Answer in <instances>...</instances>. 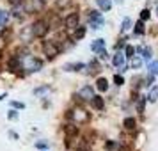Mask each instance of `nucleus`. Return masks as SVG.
Listing matches in <instances>:
<instances>
[{
    "instance_id": "a878e982",
    "label": "nucleus",
    "mask_w": 158,
    "mask_h": 151,
    "mask_svg": "<svg viewBox=\"0 0 158 151\" xmlns=\"http://www.w3.org/2000/svg\"><path fill=\"white\" fill-rule=\"evenodd\" d=\"M130 25H131V22H130V18H126V20L123 22V30H128Z\"/></svg>"
},
{
    "instance_id": "0eeeda50",
    "label": "nucleus",
    "mask_w": 158,
    "mask_h": 151,
    "mask_svg": "<svg viewBox=\"0 0 158 151\" xmlns=\"http://www.w3.org/2000/svg\"><path fill=\"white\" fill-rule=\"evenodd\" d=\"M91 48H93V52H101L105 48V41H103V39H96V41L91 44Z\"/></svg>"
},
{
    "instance_id": "2eb2a0df",
    "label": "nucleus",
    "mask_w": 158,
    "mask_h": 151,
    "mask_svg": "<svg viewBox=\"0 0 158 151\" xmlns=\"http://www.w3.org/2000/svg\"><path fill=\"white\" fill-rule=\"evenodd\" d=\"M84 36H85V27H78V29L75 30V34H73L75 39H82Z\"/></svg>"
},
{
    "instance_id": "20e7f679",
    "label": "nucleus",
    "mask_w": 158,
    "mask_h": 151,
    "mask_svg": "<svg viewBox=\"0 0 158 151\" xmlns=\"http://www.w3.org/2000/svg\"><path fill=\"white\" fill-rule=\"evenodd\" d=\"M43 50H44V53H46L50 59H53L55 55H57V52H59L57 43H53V41H46V43L43 44Z\"/></svg>"
},
{
    "instance_id": "4be33fe9",
    "label": "nucleus",
    "mask_w": 158,
    "mask_h": 151,
    "mask_svg": "<svg viewBox=\"0 0 158 151\" xmlns=\"http://www.w3.org/2000/svg\"><path fill=\"white\" fill-rule=\"evenodd\" d=\"M156 100H158V89H155V91L149 94V101H156Z\"/></svg>"
},
{
    "instance_id": "c85d7f7f",
    "label": "nucleus",
    "mask_w": 158,
    "mask_h": 151,
    "mask_svg": "<svg viewBox=\"0 0 158 151\" xmlns=\"http://www.w3.org/2000/svg\"><path fill=\"white\" fill-rule=\"evenodd\" d=\"M9 4H11V6H20L22 0H9Z\"/></svg>"
},
{
    "instance_id": "9b49d317",
    "label": "nucleus",
    "mask_w": 158,
    "mask_h": 151,
    "mask_svg": "<svg viewBox=\"0 0 158 151\" xmlns=\"http://www.w3.org/2000/svg\"><path fill=\"white\" fill-rule=\"evenodd\" d=\"M82 68H84L82 62H77V64H66L64 66L66 71H78V69H82Z\"/></svg>"
},
{
    "instance_id": "f8f14e48",
    "label": "nucleus",
    "mask_w": 158,
    "mask_h": 151,
    "mask_svg": "<svg viewBox=\"0 0 158 151\" xmlns=\"http://www.w3.org/2000/svg\"><path fill=\"white\" fill-rule=\"evenodd\" d=\"M96 87H98L101 93H103V91H107V89H108V82H107L105 78H98V82H96Z\"/></svg>"
},
{
    "instance_id": "5701e85b",
    "label": "nucleus",
    "mask_w": 158,
    "mask_h": 151,
    "mask_svg": "<svg viewBox=\"0 0 158 151\" xmlns=\"http://www.w3.org/2000/svg\"><path fill=\"white\" fill-rule=\"evenodd\" d=\"M140 20H149V11L148 9H144L142 13H140Z\"/></svg>"
},
{
    "instance_id": "c756f323",
    "label": "nucleus",
    "mask_w": 158,
    "mask_h": 151,
    "mask_svg": "<svg viewBox=\"0 0 158 151\" xmlns=\"http://www.w3.org/2000/svg\"><path fill=\"white\" fill-rule=\"evenodd\" d=\"M16 117H18V115H16V112H11V114H9V119H16Z\"/></svg>"
},
{
    "instance_id": "7ed1b4c3",
    "label": "nucleus",
    "mask_w": 158,
    "mask_h": 151,
    "mask_svg": "<svg viewBox=\"0 0 158 151\" xmlns=\"http://www.w3.org/2000/svg\"><path fill=\"white\" fill-rule=\"evenodd\" d=\"M89 20H91V27L93 29H100L101 25H103V16L100 13H96V11L89 13Z\"/></svg>"
},
{
    "instance_id": "a211bd4d",
    "label": "nucleus",
    "mask_w": 158,
    "mask_h": 151,
    "mask_svg": "<svg viewBox=\"0 0 158 151\" xmlns=\"http://www.w3.org/2000/svg\"><path fill=\"white\" fill-rule=\"evenodd\" d=\"M140 64H142V61H140L139 57H135V55H133V57H131V68H139Z\"/></svg>"
},
{
    "instance_id": "f03ea898",
    "label": "nucleus",
    "mask_w": 158,
    "mask_h": 151,
    "mask_svg": "<svg viewBox=\"0 0 158 151\" xmlns=\"http://www.w3.org/2000/svg\"><path fill=\"white\" fill-rule=\"evenodd\" d=\"M48 29H50L48 22H43V20H39V22L34 23V27H32V34H34L36 37H43V36H46Z\"/></svg>"
},
{
    "instance_id": "aec40b11",
    "label": "nucleus",
    "mask_w": 158,
    "mask_h": 151,
    "mask_svg": "<svg viewBox=\"0 0 158 151\" xmlns=\"http://www.w3.org/2000/svg\"><path fill=\"white\" fill-rule=\"evenodd\" d=\"M139 50L142 52L144 59H148V61H149V59H151V50H149V48H139Z\"/></svg>"
},
{
    "instance_id": "bb28decb",
    "label": "nucleus",
    "mask_w": 158,
    "mask_h": 151,
    "mask_svg": "<svg viewBox=\"0 0 158 151\" xmlns=\"http://www.w3.org/2000/svg\"><path fill=\"white\" fill-rule=\"evenodd\" d=\"M4 23H6V13L0 11V25H4Z\"/></svg>"
},
{
    "instance_id": "b1692460",
    "label": "nucleus",
    "mask_w": 158,
    "mask_h": 151,
    "mask_svg": "<svg viewBox=\"0 0 158 151\" xmlns=\"http://www.w3.org/2000/svg\"><path fill=\"white\" fill-rule=\"evenodd\" d=\"M114 82L117 84V86H123V84H124V80H123V77H119V75H115V77H114Z\"/></svg>"
},
{
    "instance_id": "dca6fc26",
    "label": "nucleus",
    "mask_w": 158,
    "mask_h": 151,
    "mask_svg": "<svg viewBox=\"0 0 158 151\" xmlns=\"http://www.w3.org/2000/svg\"><path fill=\"white\" fill-rule=\"evenodd\" d=\"M135 34H144V20H139L135 23Z\"/></svg>"
},
{
    "instance_id": "1a4fd4ad",
    "label": "nucleus",
    "mask_w": 158,
    "mask_h": 151,
    "mask_svg": "<svg viewBox=\"0 0 158 151\" xmlns=\"http://www.w3.org/2000/svg\"><path fill=\"white\" fill-rule=\"evenodd\" d=\"M93 107L94 108H98V110H101V108H103V105H105V103H103V98H100V96H93Z\"/></svg>"
},
{
    "instance_id": "393cba45",
    "label": "nucleus",
    "mask_w": 158,
    "mask_h": 151,
    "mask_svg": "<svg viewBox=\"0 0 158 151\" xmlns=\"http://www.w3.org/2000/svg\"><path fill=\"white\" fill-rule=\"evenodd\" d=\"M105 148H107V149H115V148H117V144L112 142V141H108V142L105 144Z\"/></svg>"
},
{
    "instance_id": "ddd939ff",
    "label": "nucleus",
    "mask_w": 158,
    "mask_h": 151,
    "mask_svg": "<svg viewBox=\"0 0 158 151\" xmlns=\"http://www.w3.org/2000/svg\"><path fill=\"white\" fill-rule=\"evenodd\" d=\"M135 119H133V117H126V119H124V128L126 130H133L135 128Z\"/></svg>"
},
{
    "instance_id": "4468645a",
    "label": "nucleus",
    "mask_w": 158,
    "mask_h": 151,
    "mask_svg": "<svg viewBox=\"0 0 158 151\" xmlns=\"http://www.w3.org/2000/svg\"><path fill=\"white\" fill-rule=\"evenodd\" d=\"M112 62H114V66H123L124 64V55L123 53H115V57Z\"/></svg>"
},
{
    "instance_id": "6ab92c4d",
    "label": "nucleus",
    "mask_w": 158,
    "mask_h": 151,
    "mask_svg": "<svg viewBox=\"0 0 158 151\" xmlns=\"http://www.w3.org/2000/svg\"><path fill=\"white\" fill-rule=\"evenodd\" d=\"M66 133H68V135H75V133H77V126H73V124L66 126Z\"/></svg>"
},
{
    "instance_id": "423d86ee",
    "label": "nucleus",
    "mask_w": 158,
    "mask_h": 151,
    "mask_svg": "<svg viewBox=\"0 0 158 151\" xmlns=\"http://www.w3.org/2000/svg\"><path fill=\"white\" fill-rule=\"evenodd\" d=\"M93 96H94V91H93V87H84L82 91H80V96L78 98H84V100H93Z\"/></svg>"
},
{
    "instance_id": "f3484780",
    "label": "nucleus",
    "mask_w": 158,
    "mask_h": 151,
    "mask_svg": "<svg viewBox=\"0 0 158 151\" xmlns=\"http://www.w3.org/2000/svg\"><path fill=\"white\" fill-rule=\"evenodd\" d=\"M148 69L151 71V75H158V61H156V62H151Z\"/></svg>"
},
{
    "instance_id": "412c9836",
    "label": "nucleus",
    "mask_w": 158,
    "mask_h": 151,
    "mask_svg": "<svg viewBox=\"0 0 158 151\" xmlns=\"http://www.w3.org/2000/svg\"><path fill=\"white\" fill-rule=\"evenodd\" d=\"M133 53H135V48L133 46H126V57H133Z\"/></svg>"
},
{
    "instance_id": "2f4dec72",
    "label": "nucleus",
    "mask_w": 158,
    "mask_h": 151,
    "mask_svg": "<svg viewBox=\"0 0 158 151\" xmlns=\"http://www.w3.org/2000/svg\"><path fill=\"white\" fill-rule=\"evenodd\" d=\"M121 151H126V149H121Z\"/></svg>"
},
{
    "instance_id": "7c9ffc66",
    "label": "nucleus",
    "mask_w": 158,
    "mask_h": 151,
    "mask_svg": "<svg viewBox=\"0 0 158 151\" xmlns=\"http://www.w3.org/2000/svg\"><path fill=\"white\" fill-rule=\"evenodd\" d=\"M78 151H89V148H87V146H80Z\"/></svg>"
},
{
    "instance_id": "f257e3e1",
    "label": "nucleus",
    "mask_w": 158,
    "mask_h": 151,
    "mask_svg": "<svg viewBox=\"0 0 158 151\" xmlns=\"http://www.w3.org/2000/svg\"><path fill=\"white\" fill-rule=\"evenodd\" d=\"M41 68H43V62L36 57H29V59H25V62H23V69H27L29 73L39 71Z\"/></svg>"
},
{
    "instance_id": "6e6552de",
    "label": "nucleus",
    "mask_w": 158,
    "mask_h": 151,
    "mask_svg": "<svg viewBox=\"0 0 158 151\" xmlns=\"http://www.w3.org/2000/svg\"><path fill=\"white\" fill-rule=\"evenodd\" d=\"M96 4L100 6L101 11H108V9L112 7V2L110 0H96Z\"/></svg>"
},
{
    "instance_id": "9d476101",
    "label": "nucleus",
    "mask_w": 158,
    "mask_h": 151,
    "mask_svg": "<svg viewBox=\"0 0 158 151\" xmlns=\"http://www.w3.org/2000/svg\"><path fill=\"white\" fill-rule=\"evenodd\" d=\"M20 59H11V61H9V69H11V71L15 73V71H18V69H20Z\"/></svg>"
},
{
    "instance_id": "cd10ccee",
    "label": "nucleus",
    "mask_w": 158,
    "mask_h": 151,
    "mask_svg": "<svg viewBox=\"0 0 158 151\" xmlns=\"http://www.w3.org/2000/svg\"><path fill=\"white\" fill-rule=\"evenodd\" d=\"M11 105H13V107H16V108H23V103H20V101H13Z\"/></svg>"
},
{
    "instance_id": "39448f33",
    "label": "nucleus",
    "mask_w": 158,
    "mask_h": 151,
    "mask_svg": "<svg viewBox=\"0 0 158 151\" xmlns=\"http://www.w3.org/2000/svg\"><path fill=\"white\" fill-rule=\"evenodd\" d=\"M66 27L68 29H77V25H78V15L77 13H73V15H69L68 18H66Z\"/></svg>"
}]
</instances>
